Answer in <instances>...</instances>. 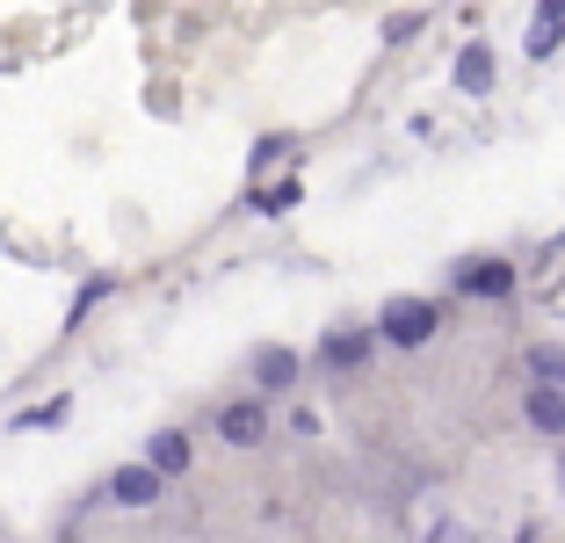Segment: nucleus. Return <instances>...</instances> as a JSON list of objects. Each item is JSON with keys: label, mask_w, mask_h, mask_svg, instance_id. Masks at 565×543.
<instances>
[{"label": "nucleus", "mask_w": 565, "mask_h": 543, "mask_svg": "<svg viewBox=\"0 0 565 543\" xmlns=\"http://www.w3.org/2000/svg\"><path fill=\"white\" fill-rule=\"evenodd\" d=\"M384 348H428L435 341V305L428 297H399V305H384Z\"/></svg>", "instance_id": "f257e3e1"}, {"label": "nucleus", "mask_w": 565, "mask_h": 543, "mask_svg": "<svg viewBox=\"0 0 565 543\" xmlns=\"http://www.w3.org/2000/svg\"><path fill=\"white\" fill-rule=\"evenodd\" d=\"M217 435L233 449H262V435H268V406L262 398H233V406L217 413Z\"/></svg>", "instance_id": "f03ea898"}, {"label": "nucleus", "mask_w": 565, "mask_h": 543, "mask_svg": "<svg viewBox=\"0 0 565 543\" xmlns=\"http://www.w3.org/2000/svg\"><path fill=\"white\" fill-rule=\"evenodd\" d=\"M457 290H465V297H508V290H515V262H493V254L457 262Z\"/></svg>", "instance_id": "7ed1b4c3"}, {"label": "nucleus", "mask_w": 565, "mask_h": 543, "mask_svg": "<svg viewBox=\"0 0 565 543\" xmlns=\"http://www.w3.org/2000/svg\"><path fill=\"white\" fill-rule=\"evenodd\" d=\"M146 471H152V478L189 471V435H182V428H160V435L146 443Z\"/></svg>", "instance_id": "20e7f679"}, {"label": "nucleus", "mask_w": 565, "mask_h": 543, "mask_svg": "<svg viewBox=\"0 0 565 543\" xmlns=\"http://www.w3.org/2000/svg\"><path fill=\"white\" fill-rule=\"evenodd\" d=\"M109 500H117V508H152V500H160V478H152L146 464H124V471L109 478Z\"/></svg>", "instance_id": "39448f33"}, {"label": "nucleus", "mask_w": 565, "mask_h": 543, "mask_svg": "<svg viewBox=\"0 0 565 543\" xmlns=\"http://www.w3.org/2000/svg\"><path fill=\"white\" fill-rule=\"evenodd\" d=\"M254 384H262V392H290V384H298V355H290V348H262V355H254Z\"/></svg>", "instance_id": "423d86ee"}, {"label": "nucleus", "mask_w": 565, "mask_h": 543, "mask_svg": "<svg viewBox=\"0 0 565 543\" xmlns=\"http://www.w3.org/2000/svg\"><path fill=\"white\" fill-rule=\"evenodd\" d=\"M522 406H530V428H536V435H565V392L536 384V392L522 398Z\"/></svg>", "instance_id": "0eeeda50"}, {"label": "nucleus", "mask_w": 565, "mask_h": 543, "mask_svg": "<svg viewBox=\"0 0 565 543\" xmlns=\"http://www.w3.org/2000/svg\"><path fill=\"white\" fill-rule=\"evenodd\" d=\"M457 87H465V95H486V87H493V51L486 44H471L465 58H457Z\"/></svg>", "instance_id": "6e6552de"}, {"label": "nucleus", "mask_w": 565, "mask_h": 543, "mask_svg": "<svg viewBox=\"0 0 565 543\" xmlns=\"http://www.w3.org/2000/svg\"><path fill=\"white\" fill-rule=\"evenodd\" d=\"M370 348H377V333H333V341H327V362H333V370H349V362H363Z\"/></svg>", "instance_id": "1a4fd4ad"}, {"label": "nucleus", "mask_w": 565, "mask_h": 543, "mask_svg": "<svg viewBox=\"0 0 565 543\" xmlns=\"http://www.w3.org/2000/svg\"><path fill=\"white\" fill-rule=\"evenodd\" d=\"M530 370H536V384H551V392H565V348H530Z\"/></svg>", "instance_id": "9d476101"}, {"label": "nucleus", "mask_w": 565, "mask_h": 543, "mask_svg": "<svg viewBox=\"0 0 565 543\" xmlns=\"http://www.w3.org/2000/svg\"><path fill=\"white\" fill-rule=\"evenodd\" d=\"M58 420H66V398H44V406L15 413V428H58Z\"/></svg>", "instance_id": "9b49d317"}, {"label": "nucleus", "mask_w": 565, "mask_h": 543, "mask_svg": "<svg viewBox=\"0 0 565 543\" xmlns=\"http://www.w3.org/2000/svg\"><path fill=\"white\" fill-rule=\"evenodd\" d=\"M414 30H420V15H392V22H384V36H392V44H406Z\"/></svg>", "instance_id": "f8f14e48"}]
</instances>
